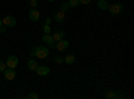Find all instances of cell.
Returning a JSON list of instances; mask_svg holds the SVG:
<instances>
[{
  "label": "cell",
  "mask_w": 134,
  "mask_h": 99,
  "mask_svg": "<svg viewBox=\"0 0 134 99\" xmlns=\"http://www.w3.org/2000/svg\"><path fill=\"white\" fill-rule=\"evenodd\" d=\"M48 54H50V48L44 47V46H36L31 51L32 56H36V58H40V59H46L48 56Z\"/></svg>",
  "instance_id": "1"
},
{
  "label": "cell",
  "mask_w": 134,
  "mask_h": 99,
  "mask_svg": "<svg viewBox=\"0 0 134 99\" xmlns=\"http://www.w3.org/2000/svg\"><path fill=\"white\" fill-rule=\"evenodd\" d=\"M122 9H124V4L122 3H114V4H110L109 5V11L111 15H118L122 12Z\"/></svg>",
  "instance_id": "2"
},
{
  "label": "cell",
  "mask_w": 134,
  "mask_h": 99,
  "mask_svg": "<svg viewBox=\"0 0 134 99\" xmlns=\"http://www.w3.org/2000/svg\"><path fill=\"white\" fill-rule=\"evenodd\" d=\"M5 64H7V67H9V68H16L19 66V59L15 56V55H9V56L7 58Z\"/></svg>",
  "instance_id": "3"
},
{
  "label": "cell",
  "mask_w": 134,
  "mask_h": 99,
  "mask_svg": "<svg viewBox=\"0 0 134 99\" xmlns=\"http://www.w3.org/2000/svg\"><path fill=\"white\" fill-rule=\"evenodd\" d=\"M2 20H3V24H4L5 27H15V26H16V19H15L14 16H11V15L4 16Z\"/></svg>",
  "instance_id": "4"
},
{
  "label": "cell",
  "mask_w": 134,
  "mask_h": 99,
  "mask_svg": "<svg viewBox=\"0 0 134 99\" xmlns=\"http://www.w3.org/2000/svg\"><path fill=\"white\" fill-rule=\"evenodd\" d=\"M4 78L7 79V80H14L15 78H16V70L15 68H5L4 71Z\"/></svg>",
  "instance_id": "5"
},
{
  "label": "cell",
  "mask_w": 134,
  "mask_h": 99,
  "mask_svg": "<svg viewBox=\"0 0 134 99\" xmlns=\"http://www.w3.org/2000/svg\"><path fill=\"white\" fill-rule=\"evenodd\" d=\"M50 68L47 67V66H38L36 67V70H35V72L39 75V76H47L48 74H50Z\"/></svg>",
  "instance_id": "6"
},
{
  "label": "cell",
  "mask_w": 134,
  "mask_h": 99,
  "mask_svg": "<svg viewBox=\"0 0 134 99\" xmlns=\"http://www.w3.org/2000/svg\"><path fill=\"white\" fill-rule=\"evenodd\" d=\"M43 42L46 43V44L48 46V47H51V48H55V40H54V38H52V35L51 34H44V36H43Z\"/></svg>",
  "instance_id": "7"
},
{
  "label": "cell",
  "mask_w": 134,
  "mask_h": 99,
  "mask_svg": "<svg viewBox=\"0 0 134 99\" xmlns=\"http://www.w3.org/2000/svg\"><path fill=\"white\" fill-rule=\"evenodd\" d=\"M69 46H70V43L67 42V40H64V39H62V40H59V42H58V44L55 46V48L63 52V51H66L67 48H69Z\"/></svg>",
  "instance_id": "8"
},
{
  "label": "cell",
  "mask_w": 134,
  "mask_h": 99,
  "mask_svg": "<svg viewBox=\"0 0 134 99\" xmlns=\"http://www.w3.org/2000/svg\"><path fill=\"white\" fill-rule=\"evenodd\" d=\"M105 98H107V99H115V98H124V95H122V94H118L117 91L109 90V91L105 92Z\"/></svg>",
  "instance_id": "9"
},
{
  "label": "cell",
  "mask_w": 134,
  "mask_h": 99,
  "mask_svg": "<svg viewBox=\"0 0 134 99\" xmlns=\"http://www.w3.org/2000/svg\"><path fill=\"white\" fill-rule=\"evenodd\" d=\"M28 16H30V20H32V21H38V20L40 19V12H39V11H36L35 8H34V9H31V11H30Z\"/></svg>",
  "instance_id": "10"
},
{
  "label": "cell",
  "mask_w": 134,
  "mask_h": 99,
  "mask_svg": "<svg viewBox=\"0 0 134 99\" xmlns=\"http://www.w3.org/2000/svg\"><path fill=\"white\" fill-rule=\"evenodd\" d=\"M109 3L106 2V0H98L97 2V7L100 9V11H106V9H109Z\"/></svg>",
  "instance_id": "11"
},
{
  "label": "cell",
  "mask_w": 134,
  "mask_h": 99,
  "mask_svg": "<svg viewBox=\"0 0 134 99\" xmlns=\"http://www.w3.org/2000/svg\"><path fill=\"white\" fill-rule=\"evenodd\" d=\"M52 19L55 21H58V23H62V21L64 20V12H62V11H59V12H55Z\"/></svg>",
  "instance_id": "12"
},
{
  "label": "cell",
  "mask_w": 134,
  "mask_h": 99,
  "mask_svg": "<svg viewBox=\"0 0 134 99\" xmlns=\"http://www.w3.org/2000/svg\"><path fill=\"white\" fill-rule=\"evenodd\" d=\"M38 66H39V64H38V62H36L35 59H30L28 63H27V67L30 68V71H35Z\"/></svg>",
  "instance_id": "13"
},
{
  "label": "cell",
  "mask_w": 134,
  "mask_h": 99,
  "mask_svg": "<svg viewBox=\"0 0 134 99\" xmlns=\"http://www.w3.org/2000/svg\"><path fill=\"white\" fill-rule=\"evenodd\" d=\"M63 36H64V31H62V30H58V31L52 35V38H54V40H55V42L62 40V39H63Z\"/></svg>",
  "instance_id": "14"
},
{
  "label": "cell",
  "mask_w": 134,
  "mask_h": 99,
  "mask_svg": "<svg viewBox=\"0 0 134 99\" xmlns=\"http://www.w3.org/2000/svg\"><path fill=\"white\" fill-rule=\"evenodd\" d=\"M75 62V56L72 54H70V55H67V56L64 58V63H67V64H72Z\"/></svg>",
  "instance_id": "15"
},
{
  "label": "cell",
  "mask_w": 134,
  "mask_h": 99,
  "mask_svg": "<svg viewBox=\"0 0 134 99\" xmlns=\"http://www.w3.org/2000/svg\"><path fill=\"white\" fill-rule=\"evenodd\" d=\"M69 8H70V5H69V3H67V2H63L60 4V11H62V12H64V14L69 11Z\"/></svg>",
  "instance_id": "16"
},
{
  "label": "cell",
  "mask_w": 134,
  "mask_h": 99,
  "mask_svg": "<svg viewBox=\"0 0 134 99\" xmlns=\"http://www.w3.org/2000/svg\"><path fill=\"white\" fill-rule=\"evenodd\" d=\"M67 3H69V5H70V7H72V8H76L78 5L81 4V3H79V0H69Z\"/></svg>",
  "instance_id": "17"
},
{
  "label": "cell",
  "mask_w": 134,
  "mask_h": 99,
  "mask_svg": "<svg viewBox=\"0 0 134 99\" xmlns=\"http://www.w3.org/2000/svg\"><path fill=\"white\" fill-rule=\"evenodd\" d=\"M54 62L57 63V64H62V63H64V58H62V56H59V55H57V56L54 58Z\"/></svg>",
  "instance_id": "18"
},
{
  "label": "cell",
  "mask_w": 134,
  "mask_h": 99,
  "mask_svg": "<svg viewBox=\"0 0 134 99\" xmlns=\"http://www.w3.org/2000/svg\"><path fill=\"white\" fill-rule=\"evenodd\" d=\"M28 99H39V95L36 92H30L28 94Z\"/></svg>",
  "instance_id": "19"
},
{
  "label": "cell",
  "mask_w": 134,
  "mask_h": 99,
  "mask_svg": "<svg viewBox=\"0 0 134 99\" xmlns=\"http://www.w3.org/2000/svg\"><path fill=\"white\" fill-rule=\"evenodd\" d=\"M43 31H44V34H50L51 32V27H50V24H46L43 27Z\"/></svg>",
  "instance_id": "20"
},
{
  "label": "cell",
  "mask_w": 134,
  "mask_h": 99,
  "mask_svg": "<svg viewBox=\"0 0 134 99\" xmlns=\"http://www.w3.org/2000/svg\"><path fill=\"white\" fill-rule=\"evenodd\" d=\"M5 68H7V64L4 62H0V72H3Z\"/></svg>",
  "instance_id": "21"
},
{
  "label": "cell",
  "mask_w": 134,
  "mask_h": 99,
  "mask_svg": "<svg viewBox=\"0 0 134 99\" xmlns=\"http://www.w3.org/2000/svg\"><path fill=\"white\" fill-rule=\"evenodd\" d=\"M30 5H31L32 8H35V7L38 5V0H30Z\"/></svg>",
  "instance_id": "22"
},
{
  "label": "cell",
  "mask_w": 134,
  "mask_h": 99,
  "mask_svg": "<svg viewBox=\"0 0 134 99\" xmlns=\"http://www.w3.org/2000/svg\"><path fill=\"white\" fill-rule=\"evenodd\" d=\"M7 31V27L3 24V26H0V32H2V34H4V32Z\"/></svg>",
  "instance_id": "23"
},
{
  "label": "cell",
  "mask_w": 134,
  "mask_h": 99,
  "mask_svg": "<svg viewBox=\"0 0 134 99\" xmlns=\"http://www.w3.org/2000/svg\"><path fill=\"white\" fill-rule=\"evenodd\" d=\"M90 2H91V0H79L81 4H90Z\"/></svg>",
  "instance_id": "24"
},
{
  "label": "cell",
  "mask_w": 134,
  "mask_h": 99,
  "mask_svg": "<svg viewBox=\"0 0 134 99\" xmlns=\"http://www.w3.org/2000/svg\"><path fill=\"white\" fill-rule=\"evenodd\" d=\"M50 23H51V19L47 18V19H46V24H50Z\"/></svg>",
  "instance_id": "25"
},
{
  "label": "cell",
  "mask_w": 134,
  "mask_h": 99,
  "mask_svg": "<svg viewBox=\"0 0 134 99\" xmlns=\"http://www.w3.org/2000/svg\"><path fill=\"white\" fill-rule=\"evenodd\" d=\"M0 26H3V20L2 19H0Z\"/></svg>",
  "instance_id": "26"
},
{
  "label": "cell",
  "mask_w": 134,
  "mask_h": 99,
  "mask_svg": "<svg viewBox=\"0 0 134 99\" xmlns=\"http://www.w3.org/2000/svg\"><path fill=\"white\" fill-rule=\"evenodd\" d=\"M47 2H50V3H52V2H54V0H47Z\"/></svg>",
  "instance_id": "27"
}]
</instances>
